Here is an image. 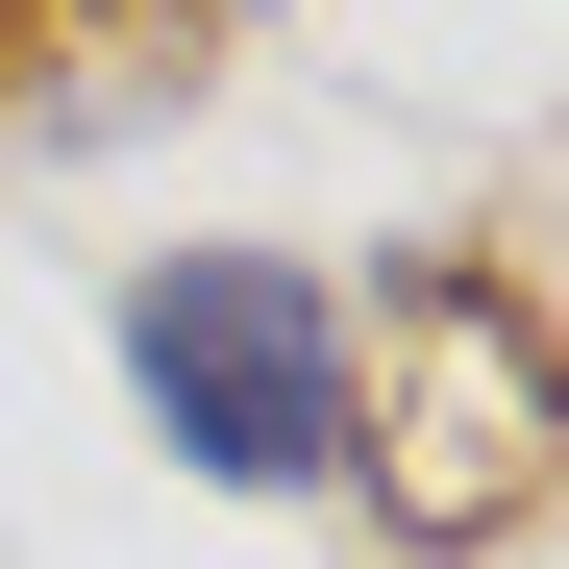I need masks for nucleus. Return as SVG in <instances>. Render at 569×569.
Segmentation results:
<instances>
[{"label":"nucleus","mask_w":569,"mask_h":569,"mask_svg":"<svg viewBox=\"0 0 569 569\" xmlns=\"http://www.w3.org/2000/svg\"><path fill=\"white\" fill-rule=\"evenodd\" d=\"M124 397L223 496H322L347 470V298L298 248H149L124 272Z\"/></svg>","instance_id":"obj_1"},{"label":"nucleus","mask_w":569,"mask_h":569,"mask_svg":"<svg viewBox=\"0 0 569 569\" xmlns=\"http://www.w3.org/2000/svg\"><path fill=\"white\" fill-rule=\"evenodd\" d=\"M347 470H371L421 545H496L545 470H569V347L496 298V272H421V298L347 347Z\"/></svg>","instance_id":"obj_2"}]
</instances>
